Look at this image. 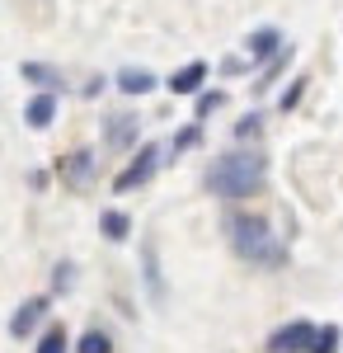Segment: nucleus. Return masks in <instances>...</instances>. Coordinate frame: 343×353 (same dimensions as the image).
I'll list each match as a JSON object with an SVG mask.
<instances>
[{
  "label": "nucleus",
  "instance_id": "17",
  "mask_svg": "<svg viewBox=\"0 0 343 353\" xmlns=\"http://www.w3.org/2000/svg\"><path fill=\"white\" fill-rule=\"evenodd\" d=\"M259 132H264V113H259V109H254V113H245V118L236 123V137H240V141H254Z\"/></svg>",
  "mask_w": 343,
  "mask_h": 353
},
{
  "label": "nucleus",
  "instance_id": "18",
  "mask_svg": "<svg viewBox=\"0 0 343 353\" xmlns=\"http://www.w3.org/2000/svg\"><path fill=\"white\" fill-rule=\"evenodd\" d=\"M198 137H202V123H188V128H179V132H174V156L193 151V146H198Z\"/></svg>",
  "mask_w": 343,
  "mask_h": 353
},
{
  "label": "nucleus",
  "instance_id": "7",
  "mask_svg": "<svg viewBox=\"0 0 343 353\" xmlns=\"http://www.w3.org/2000/svg\"><path fill=\"white\" fill-rule=\"evenodd\" d=\"M202 85H207V61H188L179 66L174 76H169V90L184 99V94H202Z\"/></svg>",
  "mask_w": 343,
  "mask_h": 353
},
{
  "label": "nucleus",
  "instance_id": "10",
  "mask_svg": "<svg viewBox=\"0 0 343 353\" xmlns=\"http://www.w3.org/2000/svg\"><path fill=\"white\" fill-rule=\"evenodd\" d=\"M278 52H282V33H278V28L249 33V57H254V61H273Z\"/></svg>",
  "mask_w": 343,
  "mask_h": 353
},
{
  "label": "nucleus",
  "instance_id": "2",
  "mask_svg": "<svg viewBox=\"0 0 343 353\" xmlns=\"http://www.w3.org/2000/svg\"><path fill=\"white\" fill-rule=\"evenodd\" d=\"M226 241L245 264H259V269H282L287 264L282 241L273 236L268 217H259V212H231L226 217Z\"/></svg>",
  "mask_w": 343,
  "mask_h": 353
},
{
  "label": "nucleus",
  "instance_id": "19",
  "mask_svg": "<svg viewBox=\"0 0 343 353\" xmlns=\"http://www.w3.org/2000/svg\"><path fill=\"white\" fill-rule=\"evenodd\" d=\"M221 104H226V94H221V90H202V94H198V118H207V113H216Z\"/></svg>",
  "mask_w": 343,
  "mask_h": 353
},
{
  "label": "nucleus",
  "instance_id": "15",
  "mask_svg": "<svg viewBox=\"0 0 343 353\" xmlns=\"http://www.w3.org/2000/svg\"><path fill=\"white\" fill-rule=\"evenodd\" d=\"M66 344H71V339H66V330H61V325H48L33 353H66Z\"/></svg>",
  "mask_w": 343,
  "mask_h": 353
},
{
  "label": "nucleus",
  "instance_id": "1",
  "mask_svg": "<svg viewBox=\"0 0 343 353\" xmlns=\"http://www.w3.org/2000/svg\"><path fill=\"white\" fill-rule=\"evenodd\" d=\"M264 179H268L264 151H249V146H236V151H226V156H216L207 165V189L216 198H231V203L254 198V193L264 189Z\"/></svg>",
  "mask_w": 343,
  "mask_h": 353
},
{
  "label": "nucleus",
  "instance_id": "16",
  "mask_svg": "<svg viewBox=\"0 0 343 353\" xmlns=\"http://www.w3.org/2000/svg\"><path fill=\"white\" fill-rule=\"evenodd\" d=\"M343 344V330L339 325H320L315 330V344H311V353H334Z\"/></svg>",
  "mask_w": 343,
  "mask_h": 353
},
{
  "label": "nucleus",
  "instance_id": "21",
  "mask_svg": "<svg viewBox=\"0 0 343 353\" xmlns=\"http://www.w3.org/2000/svg\"><path fill=\"white\" fill-rule=\"evenodd\" d=\"M71 278H76V269H71V264H61V269H56V292H66V283H71Z\"/></svg>",
  "mask_w": 343,
  "mask_h": 353
},
{
  "label": "nucleus",
  "instance_id": "14",
  "mask_svg": "<svg viewBox=\"0 0 343 353\" xmlns=\"http://www.w3.org/2000/svg\"><path fill=\"white\" fill-rule=\"evenodd\" d=\"M76 353H113V339H108L104 330H85L80 344H76Z\"/></svg>",
  "mask_w": 343,
  "mask_h": 353
},
{
  "label": "nucleus",
  "instance_id": "5",
  "mask_svg": "<svg viewBox=\"0 0 343 353\" xmlns=\"http://www.w3.org/2000/svg\"><path fill=\"white\" fill-rule=\"evenodd\" d=\"M48 306H52L48 297H28L24 306H19V311L10 316V334H14V339H28L33 330L43 325V316H48Z\"/></svg>",
  "mask_w": 343,
  "mask_h": 353
},
{
  "label": "nucleus",
  "instance_id": "4",
  "mask_svg": "<svg viewBox=\"0 0 343 353\" xmlns=\"http://www.w3.org/2000/svg\"><path fill=\"white\" fill-rule=\"evenodd\" d=\"M315 321H287V325H278L268 334V353H311L315 344Z\"/></svg>",
  "mask_w": 343,
  "mask_h": 353
},
{
  "label": "nucleus",
  "instance_id": "11",
  "mask_svg": "<svg viewBox=\"0 0 343 353\" xmlns=\"http://www.w3.org/2000/svg\"><path fill=\"white\" fill-rule=\"evenodd\" d=\"M104 132H108V146H132L136 141V113H113L104 123Z\"/></svg>",
  "mask_w": 343,
  "mask_h": 353
},
{
  "label": "nucleus",
  "instance_id": "3",
  "mask_svg": "<svg viewBox=\"0 0 343 353\" xmlns=\"http://www.w3.org/2000/svg\"><path fill=\"white\" fill-rule=\"evenodd\" d=\"M156 170H160V146H156V141H141L136 156L123 165V174L113 179V193H132V189H141V184H151Z\"/></svg>",
  "mask_w": 343,
  "mask_h": 353
},
{
  "label": "nucleus",
  "instance_id": "13",
  "mask_svg": "<svg viewBox=\"0 0 343 353\" xmlns=\"http://www.w3.org/2000/svg\"><path fill=\"white\" fill-rule=\"evenodd\" d=\"M99 231H104L108 241H127V236H132V217L118 212V208H108L104 217H99Z\"/></svg>",
  "mask_w": 343,
  "mask_h": 353
},
{
  "label": "nucleus",
  "instance_id": "6",
  "mask_svg": "<svg viewBox=\"0 0 343 353\" xmlns=\"http://www.w3.org/2000/svg\"><path fill=\"white\" fill-rule=\"evenodd\" d=\"M56 104H61V99H56L52 90H38V94L24 104V123H28V128H38V132H43V128H52Z\"/></svg>",
  "mask_w": 343,
  "mask_h": 353
},
{
  "label": "nucleus",
  "instance_id": "9",
  "mask_svg": "<svg viewBox=\"0 0 343 353\" xmlns=\"http://www.w3.org/2000/svg\"><path fill=\"white\" fill-rule=\"evenodd\" d=\"M118 90H123L127 99L151 94V90H156V76H151V71H141V66H123V71H118Z\"/></svg>",
  "mask_w": 343,
  "mask_h": 353
},
{
  "label": "nucleus",
  "instance_id": "12",
  "mask_svg": "<svg viewBox=\"0 0 343 353\" xmlns=\"http://www.w3.org/2000/svg\"><path fill=\"white\" fill-rule=\"evenodd\" d=\"M19 76H24V81H33V85H43V90H52V94L66 85L52 66H43V61H24V66H19Z\"/></svg>",
  "mask_w": 343,
  "mask_h": 353
},
{
  "label": "nucleus",
  "instance_id": "8",
  "mask_svg": "<svg viewBox=\"0 0 343 353\" xmlns=\"http://www.w3.org/2000/svg\"><path fill=\"white\" fill-rule=\"evenodd\" d=\"M90 174H94V151H76V156L61 161V179H66L71 189H85Z\"/></svg>",
  "mask_w": 343,
  "mask_h": 353
},
{
  "label": "nucleus",
  "instance_id": "20",
  "mask_svg": "<svg viewBox=\"0 0 343 353\" xmlns=\"http://www.w3.org/2000/svg\"><path fill=\"white\" fill-rule=\"evenodd\" d=\"M301 94H306V81L296 76V81H291L287 90H282V99H278V109H282V113H287V109H296V104H301Z\"/></svg>",
  "mask_w": 343,
  "mask_h": 353
}]
</instances>
